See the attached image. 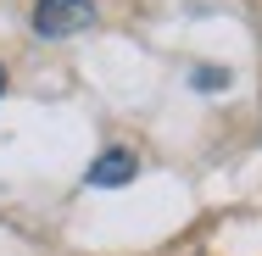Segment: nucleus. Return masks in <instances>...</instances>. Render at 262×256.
<instances>
[{
	"label": "nucleus",
	"mask_w": 262,
	"mask_h": 256,
	"mask_svg": "<svg viewBox=\"0 0 262 256\" xmlns=\"http://www.w3.org/2000/svg\"><path fill=\"white\" fill-rule=\"evenodd\" d=\"M90 17H95V0H39L34 6V34L67 39V34L90 28Z\"/></svg>",
	"instance_id": "nucleus-1"
},
{
	"label": "nucleus",
	"mask_w": 262,
	"mask_h": 256,
	"mask_svg": "<svg viewBox=\"0 0 262 256\" xmlns=\"http://www.w3.org/2000/svg\"><path fill=\"white\" fill-rule=\"evenodd\" d=\"M140 173V161H134V151H106L95 167H90V184H101V190H117V184H128Z\"/></svg>",
	"instance_id": "nucleus-2"
},
{
	"label": "nucleus",
	"mask_w": 262,
	"mask_h": 256,
	"mask_svg": "<svg viewBox=\"0 0 262 256\" xmlns=\"http://www.w3.org/2000/svg\"><path fill=\"white\" fill-rule=\"evenodd\" d=\"M0 95H6V67H0Z\"/></svg>",
	"instance_id": "nucleus-3"
}]
</instances>
